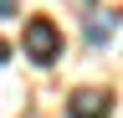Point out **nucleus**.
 <instances>
[{"instance_id":"nucleus-3","label":"nucleus","mask_w":123,"mask_h":118,"mask_svg":"<svg viewBox=\"0 0 123 118\" xmlns=\"http://www.w3.org/2000/svg\"><path fill=\"white\" fill-rule=\"evenodd\" d=\"M113 31H118V21L98 10V16L87 21V46H108V41H113Z\"/></svg>"},{"instance_id":"nucleus-5","label":"nucleus","mask_w":123,"mask_h":118,"mask_svg":"<svg viewBox=\"0 0 123 118\" xmlns=\"http://www.w3.org/2000/svg\"><path fill=\"white\" fill-rule=\"evenodd\" d=\"M0 62H5V41H0Z\"/></svg>"},{"instance_id":"nucleus-1","label":"nucleus","mask_w":123,"mask_h":118,"mask_svg":"<svg viewBox=\"0 0 123 118\" xmlns=\"http://www.w3.org/2000/svg\"><path fill=\"white\" fill-rule=\"evenodd\" d=\"M21 46H26V56H31V62L51 67L56 56H62V31H56L46 16H31V21H26V31H21Z\"/></svg>"},{"instance_id":"nucleus-2","label":"nucleus","mask_w":123,"mask_h":118,"mask_svg":"<svg viewBox=\"0 0 123 118\" xmlns=\"http://www.w3.org/2000/svg\"><path fill=\"white\" fill-rule=\"evenodd\" d=\"M113 113V103H108V93H72V103H67V118H108Z\"/></svg>"},{"instance_id":"nucleus-4","label":"nucleus","mask_w":123,"mask_h":118,"mask_svg":"<svg viewBox=\"0 0 123 118\" xmlns=\"http://www.w3.org/2000/svg\"><path fill=\"white\" fill-rule=\"evenodd\" d=\"M0 16H15V0H0Z\"/></svg>"}]
</instances>
